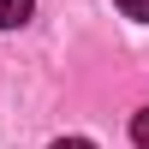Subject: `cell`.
<instances>
[{"instance_id":"3","label":"cell","mask_w":149,"mask_h":149,"mask_svg":"<svg viewBox=\"0 0 149 149\" xmlns=\"http://www.w3.org/2000/svg\"><path fill=\"white\" fill-rule=\"evenodd\" d=\"M113 6L125 12V18H143V24H149V0H113Z\"/></svg>"},{"instance_id":"2","label":"cell","mask_w":149,"mask_h":149,"mask_svg":"<svg viewBox=\"0 0 149 149\" xmlns=\"http://www.w3.org/2000/svg\"><path fill=\"white\" fill-rule=\"evenodd\" d=\"M131 143H137V149H149V107L131 119Z\"/></svg>"},{"instance_id":"1","label":"cell","mask_w":149,"mask_h":149,"mask_svg":"<svg viewBox=\"0 0 149 149\" xmlns=\"http://www.w3.org/2000/svg\"><path fill=\"white\" fill-rule=\"evenodd\" d=\"M30 6L36 0H0V30H18V24L30 18Z\"/></svg>"},{"instance_id":"4","label":"cell","mask_w":149,"mask_h":149,"mask_svg":"<svg viewBox=\"0 0 149 149\" xmlns=\"http://www.w3.org/2000/svg\"><path fill=\"white\" fill-rule=\"evenodd\" d=\"M54 149H95V143H90V137H60Z\"/></svg>"}]
</instances>
